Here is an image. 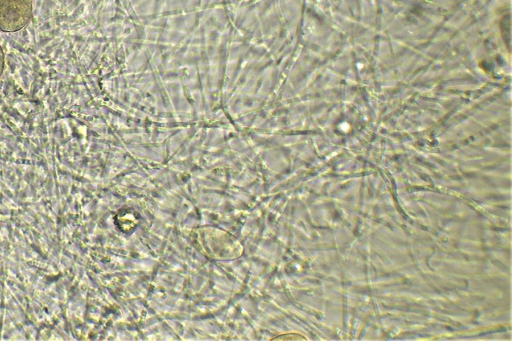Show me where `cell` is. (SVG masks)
Returning a JSON list of instances; mask_svg holds the SVG:
<instances>
[{"instance_id": "2", "label": "cell", "mask_w": 512, "mask_h": 341, "mask_svg": "<svg viewBox=\"0 0 512 341\" xmlns=\"http://www.w3.org/2000/svg\"><path fill=\"white\" fill-rule=\"evenodd\" d=\"M3 70H4V53L0 46V77L3 73Z\"/></svg>"}, {"instance_id": "1", "label": "cell", "mask_w": 512, "mask_h": 341, "mask_svg": "<svg viewBox=\"0 0 512 341\" xmlns=\"http://www.w3.org/2000/svg\"><path fill=\"white\" fill-rule=\"evenodd\" d=\"M32 16V0H0V29L16 32L25 27Z\"/></svg>"}]
</instances>
